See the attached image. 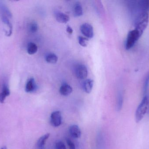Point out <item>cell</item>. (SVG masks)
<instances>
[{
    "label": "cell",
    "instance_id": "2e32d148",
    "mask_svg": "<svg viewBox=\"0 0 149 149\" xmlns=\"http://www.w3.org/2000/svg\"><path fill=\"white\" fill-rule=\"evenodd\" d=\"M45 61L49 64H56L57 62L58 58L54 53H49L45 57Z\"/></svg>",
    "mask_w": 149,
    "mask_h": 149
},
{
    "label": "cell",
    "instance_id": "ac0fdd59",
    "mask_svg": "<svg viewBox=\"0 0 149 149\" xmlns=\"http://www.w3.org/2000/svg\"><path fill=\"white\" fill-rule=\"evenodd\" d=\"M2 20L3 22L5 24H7L8 25V27L9 28V31L8 34L6 35V36H10V35L12 34V29H13V27H12V24L10 22V20H9L8 18L5 15H2L1 17Z\"/></svg>",
    "mask_w": 149,
    "mask_h": 149
},
{
    "label": "cell",
    "instance_id": "9a60e30c",
    "mask_svg": "<svg viewBox=\"0 0 149 149\" xmlns=\"http://www.w3.org/2000/svg\"><path fill=\"white\" fill-rule=\"evenodd\" d=\"M123 96L121 92H119L117 96V102H116V110L120 111L123 107Z\"/></svg>",
    "mask_w": 149,
    "mask_h": 149
},
{
    "label": "cell",
    "instance_id": "7402d4cb",
    "mask_svg": "<svg viewBox=\"0 0 149 149\" xmlns=\"http://www.w3.org/2000/svg\"><path fill=\"white\" fill-rule=\"evenodd\" d=\"M56 149H66V147L63 142L58 141L56 143Z\"/></svg>",
    "mask_w": 149,
    "mask_h": 149
},
{
    "label": "cell",
    "instance_id": "ffe728a7",
    "mask_svg": "<svg viewBox=\"0 0 149 149\" xmlns=\"http://www.w3.org/2000/svg\"><path fill=\"white\" fill-rule=\"evenodd\" d=\"M78 41H79V44L81 46L86 47L87 46L88 43V39L86 38L79 36L78 37Z\"/></svg>",
    "mask_w": 149,
    "mask_h": 149
},
{
    "label": "cell",
    "instance_id": "9c48e42d",
    "mask_svg": "<svg viewBox=\"0 0 149 149\" xmlns=\"http://www.w3.org/2000/svg\"><path fill=\"white\" fill-rule=\"evenodd\" d=\"M36 88L37 85L35 79L33 78H31L26 83L25 92L27 93L33 92L36 91Z\"/></svg>",
    "mask_w": 149,
    "mask_h": 149
},
{
    "label": "cell",
    "instance_id": "5b68a950",
    "mask_svg": "<svg viewBox=\"0 0 149 149\" xmlns=\"http://www.w3.org/2000/svg\"><path fill=\"white\" fill-rule=\"evenodd\" d=\"M62 120L63 118L61 112L56 111L53 112L51 115L50 122L52 126L55 127H57L62 124Z\"/></svg>",
    "mask_w": 149,
    "mask_h": 149
},
{
    "label": "cell",
    "instance_id": "6da1fadb",
    "mask_svg": "<svg viewBox=\"0 0 149 149\" xmlns=\"http://www.w3.org/2000/svg\"><path fill=\"white\" fill-rule=\"evenodd\" d=\"M149 15L148 12H143L137 15L134 22L135 27L141 36L148 26Z\"/></svg>",
    "mask_w": 149,
    "mask_h": 149
},
{
    "label": "cell",
    "instance_id": "44dd1931",
    "mask_svg": "<svg viewBox=\"0 0 149 149\" xmlns=\"http://www.w3.org/2000/svg\"><path fill=\"white\" fill-rule=\"evenodd\" d=\"M38 26L37 23L35 22L31 23L29 25V29L31 32L32 33H35L38 30Z\"/></svg>",
    "mask_w": 149,
    "mask_h": 149
},
{
    "label": "cell",
    "instance_id": "d6986e66",
    "mask_svg": "<svg viewBox=\"0 0 149 149\" xmlns=\"http://www.w3.org/2000/svg\"><path fill=\"white\" fill-rule=\"evenodd\" d=\"M149 85V71L147 73V75L144 79V85H143V91L144 94L147 93Z\"/></svg>",
    "mask_w": 149,
    "mask_h": 149
},
{
    "label": "cell",
    "instance_id": "cb8c5ba5",
    "mask_svg": "<svg viewBox=\"0 0 149 149\" xmlns=\"http://www.w3.org/2000/svg\"><path fill=\"white\" fill-rule=\"evenodd\" d=\"M66 31H67V32H68L69 34H72L73 33V30L72 28L70 26L68 25V26H67V28H66Z\"/></svg>",
    "mask_w": 149,
    "mask_h": 149
},
{
    "label": "cell",
    "instance_id": "7c38bea8",
    "mask_svg": "<svg viewBox=\"0 0 149 149\" xmlns=\"http://www.w3.org/2000/svg\"><path fill=\"white\" fill-rule=\"evenodd\" d=\"M73 14L76 17H80L83 15L82 5L79 2H76L73 6Z\"/></svg>",
    "mask_w": 149,
    "mask_h": 149
},
{
    "label": "cell",
    "instance_id": "8fae6325",
    "mask_svg": "<svg viewBox=\"0 0 149 149\" xmlns=\"http://www.w3.org/2000/svg\"><path fill=\"white\" fill-rule=\"evenodd\" d=\"M93 80L91 79H87L85 80L82 85L83 90L86 93L89 94L92 92L93 86Z\"/></svg>",
    "mask_w": 149,
    "mask_h": 149
},
{
    "label": "cell",
    "instance_id": "d4e9b609",
    "mask_svg": "<svg viewBox=\"0 0 149 149\" xmlns=\"http://www.w3.org/2000/svg\"><path fill=\"white\" fill-rule=\"evenodd\" d=\"M1 149H7V148L6 146H3V147H2Z\"/></svg>",
    "mask_w": 149,
    "mask_h": 149
},
{
    "label": "cell",
    "instance_id": "3957f363",
    "mask_svg": "<svg viewBox=\"0 0 149 149\" xmlns=\"http://www.w3.org/2000/svg\"><path fill=\"white\" fill-rule=\"evenodd\" d=\"M141 36V34L136 29L129 31L126 40V49L127 50L131 49Z\"/></svg>",
    "mask_w": 149,
    "mask_h": 149
},
{
    "label": "cell",
    "instance_id": "4fadbf2b",
    "mask_svg": "<svg viewBox=\"0 0 149 149\" xmlns=\"http://www.w3.org/2000/svg\"><path fill=\"white\" fill-rule=\"evenodd\" d=\"M10 94V91L8 87L6 85H3V87L2 91L0 93V102L1 103H4L6 97L9 96Z\"/></svg>",
    "mask_w": 149,
    "mask_h": 149
},
{
    "label": "cell",
    "instance_id": "ba28073f",
    "mask_svg": "<svg viewBox=\"0 0 149 149\" xmlns=\"http://www.w3.org/2000/svg\"><path fill=\"white\" fill-rule=\"evenodd\" d=\"M73 91L72 87L67 84H64L60 87L59 92L61 95L67 96L70 95Z\"/></svg>",
    "mask_w": 149,
    "mask_h": 149
},
{
    "label": "cell",
    "instance_id": "5bb4252c",
    "mask_svg": "<svg viewBox=\"0 0 149 149\" xmlns=\"http://www.w3.org/2000/svg\"><path fill=\"white\" fill-rule=\"evenodd\" d=\"M50 136V134L48 133V134H45L44 135L41 136L37 141V147L39 148H42L45 145L46 143V141H47L49 137Z\"/></svg>",
    "mask_w": 149,
    "mask_h": 149
},
{
    "label": "cell",
    "instance_id": "e0dca14e",
    "mask_svg": "<svg viewBox=\"0 0 149 149\" xmlns=\"http://www.w3.org/2000/svg\"><path fill=\"white\" fill-rule=\"evenodd\" d=\"M38 48L37 45L33 43H30L27 46V52L30 55H33L37 52Z\"/></svg>",
    "mask_w": 149,
    "mask_h": 149
},
{
    "label": "cell",
    "instance_id": "30bf717a",
    "mask_svg": "<svg viewBox=\"0 0 149 149\" xmlns=\"http://www.w3.org/2000/svg\"><path fill=\"white\" fill-rule=\"evenodd\" d=\"M69 132L72 136L74 138H79L81 136L80 129L78 125H73L69 129Z\"/></svg>",
    "mask_w": 149,
    "mask_h": 149
},
{
    "label": "cell",
    "instance_id": "7a4b0ae2",
    "mask_svg": "<svg viewBox=\"0 0 149 149\" xmlns=\"http://www.w3.org/2000/svg\"><path fill=\"white\" fill-rule=\"evenodd\" d=\"M149 104V100L148 97L145 96L141 102L138 106L136 112V120L137 122L141 121L147 112L148 106Z\"/></svg>",
    "mask_w": 149,
    "mask_h": 149
},
{
    "label": "cell",
    "instance_id": "277c9868",
    "mask_svg": "<svg viewBox=\"0 0 149 149\" xmlns=\"http://www.w3.org/2000/svg\"><path fill=\"white\" fill-rule=\"evenodd\" d=\"M74 73L76 78L79 79H85L87 77V69L84 65L81 64H78L75 66Z\"/></svg>",
    "mask_w": 149,
    "mask_h": 149
},
{
    "label": "cell",
    "instance_id": "603a6c76",
    "mask_svg": "<svg viewBox=\"0 0 149 149\" xmlns=\"http://www.w3.org/2000/svg\"><path fill=\"white\" fill-rule=\"evenodd\" d=\"M66 143L70 149H76L74 143L70 139H66Z\"/></svg>",
    "mask_w": 149,
    "mask_h": 149
},
{
    "label": "cell",
    "instance_id": "52a82bcc",
    "mask_svg": "<svg viewBox=\"0 0 149 149\" xmlns=\"http://www.w3.org/2000/svg\"><path fill=\"white\" fill-rule=\"evenodd\" d=\"M55 16L57 22L61 23H67L70 20L68 15L59 11H56L55 13Z\"/></svg>",
    "mask_w": 149,
    "mask_h": 149
},
{
    "label": "cell",
    "instance_id": "8992f818",
    "mask_svg": "<svg viewBox=\"0 0 149 149\" xmlns=\"http://www.w3.org/2000/svg\"><path fill=\"white\" fill-rule=\"evenodd\" d=\"M80 29L81 33L87 38H91L93 37V28L89 24L86 23L81 24Z\"/></svg>",
    "mask_w": 149,
    "mask_h": 149
}]
</instances>
